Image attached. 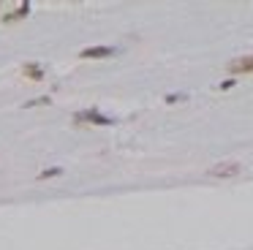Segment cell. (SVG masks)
Listing matches in <instances>:
<instances>
[{
  "label": "cell",
  "mask_w": 253,
  "mask_h": 250,
  "mask_svg": "<svg viewBox=\"0 0 253 250\" xmlns=\"http://www.w3.org/2000/svg\"><path fill=\"white\" fill-rule=\"evenodd\" d=\"M242 172L237 160H223V163H215V166L207 169V177H215V180H229V177H237Z\"/></svg>",
  "instance_id": "6da1fadb"
},
{
  "label": "cell",
  "mask_w": 253,
  "mask_h": 250,
  "mask_svg": "<svg viewBox=\"0 0 253 250\" xmlns=\"http://www.w3.org/2000/svg\"><path fill=\"white\" fill-rule=\"evenodd\" d=\"M74 123L76 125H109L112 117H106V114H101L98 109H87V111H76L74 114Z\"/></svg>",
  "instance_id": "7a4b0ae2"
},
{
  "label": "cell",
  "mask_w": 253,
  "mask_h": 250,
  "mask_svg": "<svg viewBox=\"0 0 253 250\" xmlns=\"http://www.w3.org/2000/svg\"><path fill=\"white\" fill-rule=\"evenodd\" d=\"M117 52V47H87V49H82L79 52V57L82 60H103V57H112Z\"/></svg>",
  "instance_id": "3957f363"
},
{
  "label": "cell",
  "mask_w": 253,
  "mask_h": 250,
  "mask_svg": "<svg viewBox=\"0 0 253 250\" xmlns=\"http://www.w3.org/2000/svg\"><path fill=\"white\" fill-rule=\"evenodd\" d=\"M30 14V0H22V6H17L14 11H8V14H3L0 19L6 22V25H14V22H22L25 16Z\"/></svg>",
  "instance_id": "277c9868"
},
{
  "label": "cell",
  "mask_w": 253,
  "mask_h": 250,
  "mask_svg": "<svg viewBox=\"0 0 253 250\" xmlns=\"http://www.w3.org/2000/svg\"><path fill=\"white\" fill-rule=\"evenodd\" d=\"M229 74H253V55L229 62Z\"/></svg>",
  "instance_id": "5b68a950"
},
{
  "label": "cell",
  "mask_w": 253,
  "mask_h": 250,
  "mask_svg": "<svg viewBox=\"0 0 253 250\" xmlns=\"http://www.w3.org/2000/svg\"><path fill=\"white\" fill-rule=\"evenodd\" d=\"M22 74H25L28 79H33V82H41L44 79V68L38 65V62H25V65H22Z\"/></svg>",
  "instance_id": "8992f818"
},
{
  "label": "cell",
  "mask_w": 253,
  "mask_h": 250,
  "mask_svg": "<svg viewBox=\"0 0 253 250\" xmlns=\"http://www.w3.org/2000/svg\"><path fill=\"white\" fill-rule=\"evenodd\" d=\"M55 177H63V169L60 166H49L38 174V182H47V180H55Z\"/></svg>",
  "instance_id": "52a82bcc"
},
{
  "label": "cell",
  "mask_w": 253,
  "mask_h": 250,
  "mask_svg": "<svg viewBox=\"0 0 253 250\" xmlns=\"http://www.w3.org/2000/svg\"><path fill=\"white\" fill-rule=\"evenodd\" d=\"M234 84H237V79H223V82L218 84V90H232Z\"/></svg>",
  "instance_id": "ba28073f"
},
{
  "label": "cell",
  "mask_w": 253,
  "mask_h": 250,
  "mask_svg": "<svg viewBox=\"0 0 253 250\" xmlns=\"http://www.w3.org/2000/svg\"><path fill=\"white\" fill-rule=\"evenodd\" d=\"M47 104H49V98H41V101L35 98V101H28V104H25V106H47Z\"/></svg>",
  "instance_id": "9c48e42d"
},
{
  "label": "cell",
  "mask_w": 253,
  "mask_h": 250,
  "mask_svg": "<svg viewBox=\"0 0 253 250\" xmlns=\"http://www.w3.org/2000/svg\"><path fill=\"white\" fill-rule=\"evenodd\" d=\"M177 101H185V95H166V104H177Z\"/></svg>",
  "instance_id": "30bf717a"
}]
</instances>
